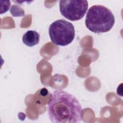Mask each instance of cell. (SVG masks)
<instances>
[{
    "mask_svg": "<svg viewBox=\"0 0 123 123\" xmlns=\"http://www.w3.org/2000/svg\"><path fill=\"white\" fill-rule=\"evenodd\" d=\"M39 40V34L34 30L27 31L24 34L22 37L24 44L28 47H33L37 44Z\"/></svg>",
    "mask_w": 123,
    "mask_h": 123,
    "instance_id": "cell-5",
    "label": "cell"
},
{
    "mask_svg": "<svg viewBox=\"0 0 123 123\" xmlns=\"http://www.w3.org/2000/svg\"><path fill=\"white\" fill-rule=\"evenodd\" d=\"M59 7L63 17L71 21H76L84 16L88 8V2L86 0H60Z\"/></svg>",
    "mask_w": 123,
    "mask_h": 123,
    "instance_id": "cell-4",
    "label": "cell"
},
{
    "mask_svg": "<svg viewBox=\"0 0 123 123\" xmlns=\"http://www.w3.org/2000/svg\"><path fill=\"white\" fill-rule=\"evenodd\" d=\"M115 23V18L111 11L101 5L91 6L88 10L85 20L86 27L95 33L109 31Z\"/></svg>",
    "mask_w": 123,
    "mask_h": 123,
    "instance_id": "cell-2",
    "label": "cell"
},
{
    "mask_svg": "<svg viewBox=\"0 0 123 123\" xmlns=\"http://www.w3.org/2000/svg\"><path fill=\"white\" fill-rule=\"evenodd\" d=\"M48 112L51 122L55 123H78L83 117V109L77 99L61 89L52 92Z\"/></svg>",
    "mask_w": 123,
    "mask_h": 123,
    "instance_id": "cell-1",
    "label": "cell"
},
{
    "mask_svg": "<svg viewBox=\"0 0 123 123\" xmlns=\"http://www.w3.org/2000/svg\"><path fill=\"white\" fill-rule=\"evenodd\" d=\"M49 33L51 41L61 46L70 44L75 37L74 26L70 22L63 19L53 22L49 27Z\"/></svg>",
    "mask_w": 123,
    "mask_h": 123,
    "instance_id": "cell-3",
    "label": "cell"
}]
</instances>
